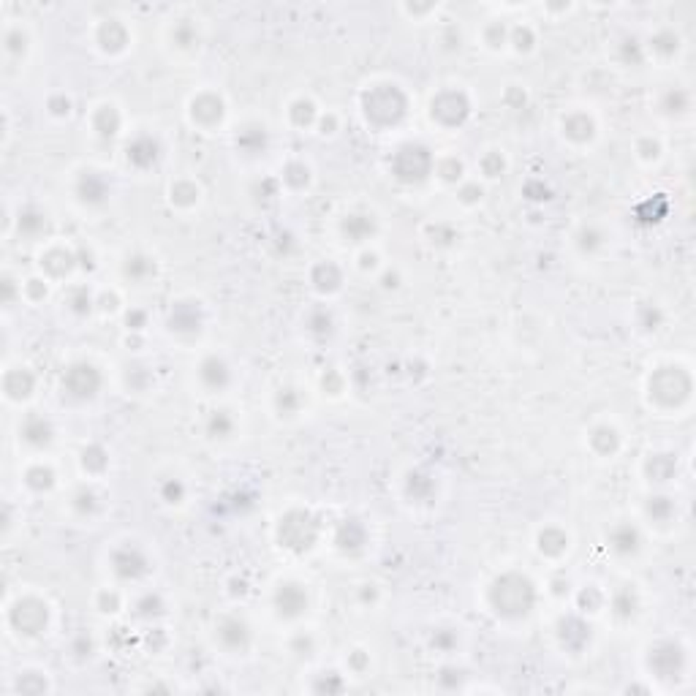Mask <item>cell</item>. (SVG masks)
I'll return each mask as SVG.
<instances>
[{"label": "cell", "mask_w": 696, "mask_h": 696, "mask_svg": "<svg viewBox=\"0 0 696 696\" xmlns=\"http://www.w3.org/2000/svg\"><path fill=\"white\" fill-rule=\"evenodd\" d=\"M490 601H492L498 615L519 617L534 607V585L519 574H506L490 590Z\"/></svg>", "instance_id": "cell-1"}, {"label": "cell", "mask_w": 696, "mask_h": 696, "mask_svg": "<svg viewBox=\"0 0 696 696\" xmlns=\"http://www.w3.org/2000/svg\"><path fill=\"white\" fill-rule=\"evenodd\" d=\"M365 112L378 126L397 123L405 114V98L394 84H381L372 93H368V98H365Z\"/></svg>", "instance_id": "cell-2"}, {"label": "cell", "mask_w": 696, "mask_h": 696, "mask_svg": "<svg viewBox=\"0 0 696 696\" xmlns=\"http://www.w3.org/2000/svg\"><path fill=\"white\" fill-rule=\"evenodd\" d=\"M430 169H433V158H430V150L427 147L405 145L394 155V172L405 182H419V179H424L430 175Z\"/></svg>", "instance_id": "cell-3"}, {"label": "cell", "mask_w": 696, "mask_h": 696, "mask_svg": "<svg viewBox=\"0 0 696 696\" xmlns=\"http://www.w3.org/2000/svg\"><path fill=\"white\" fill-rule=\"evenodd\" d=\"M468 101L463 93H454V90H446L433 101V117L443 126H460L465 117H468Z\"/></svg>", "instance_id": "cell-4"}, {"label": "cell", "mask_w": 696, "mask_h": 696, "mask_svg": "<svg viewBox=\"0 0 696 696\" xmlns=\"http://www.w3.org/2000/svg\"><path fill=\"white\" fill-rule=\"evenodd\" d=\"M11 623H14L22 634L44 631V626H47V607L35 599L19 601L16 609L11 612Z\"/></svg>", "instance_id": "cell-5"}, {"label": "cell", "mask_w": 696, "mask_h": 696, "mask_svg": "<svg viewBox=\"0 0 696 696\" xmlns=\"http://www.w3.org/2000/svg\"><path fill=\"white\" fill-rule=\"evenodd\" d=\"M63 384L74 397H93L101 387V375L93 365H74L63 375Z\"/></svg>", "instance_id": "cell-6"}, {"label": "cell", "mask_w": 696, "mask_h": 696, "mask_svg": "<svg viewBox=\"0 0 696 696\" xmlns=\"http://www.w3.org/2000/svg\"><path fill=\"white\" fill-rule=\"evenodd\" d=\"M112 566H114V574H117V577H123V580H136V577H142L147 571V558H145V552L136 550V547H123V550L114 552Z\"/></svg>", "instance_id": "cell-7"}, {"label": "cell", "mask_w": 696, "mask_h": 696, "mask_svg": "<svg viewBox=\"0 0 696 696\" xmlns=\"http://www.w3.org/2000/svg\"><path fill=\"white\" fill-rule=\"evenodd\" d=\"M639 544H642V538H639V531L629 525V522H620L612 528V534H609V550L620 555V558H629L634 552L639 550Z\"/></svg>", "instance_id": "cell-8"}, {"label": "cell", "mask_w": 696, "mask_h": 696, "mask_svg": "<svg viewBox=\"0 0 696 696\" xmlns=\"http://www.w3.org/2000/svg\"><path fill=\"white\" fill-rule=\"evenodd\" d=\"M275 604H277V612H280V615L294 617L308 607V596H305V590H302L299 585H280Z\"/></svg>", "instance_id": "cell-9"}, {"label": "cell", "mask_w": 696, "mask_h": 696, "mask_svg": "<svg viewBox=\"0 0 696 696\" xmlns=\"http://www.w3.org/2000/svg\"><path fill=\"white\" fill-rule=\"evenodd\" d=\"M199 378H201V384L207 389H223L228 384V378H231V372H228V365L223 359L207 356L201 362V368H199Z\"/></svg>", "instance_id": "cell-10"}, {"label": "cell", "mask_w": 696, "mask_h": 696, "mask_svg": "<svg viewBox=\"0 0 696 696\" xmlns=\"http://www.w3.org/2000/svg\"><path fill=\"white\" fill-rule=\"evenodd\" d=\"M218 636H221V642H223L228 650H245V648H248V642H250V629L245 626L243 620L228 617V620L221 623Z\"/></svg>", "instance_id": "cell-11"}, {"label": "cell", "mask_w": 696, "mask_h": 696, "mask_svg": "<svg viewBox=\"0 0 696 696\" xmlns=\"http://www.w3.org/2000/svg\"><path fill=\"white\" fill-rule=\"evenodd\" d=\"M221 117H223L221 98L207 93V96H199L194 101V120L199 126H215V123H221Z\"/></svg>", "instance_id": "cell-12"}, {"label": "cell", "mask_w": 696, "mask_h": 696, "mask_svg": "<svg viewBox=\"0 0 696 696\" xmlns=\"http://www.w3.org/2000/svg\"><path fill=\"white\" fill-rule=\"evenodd\" d=\"M155 158H158V145L150 136H139V139H133L128 145V163H133V166L145 169Z\"/></svg>", "instance_id": "cell-13"}, {"label": "cell", "mask_w": 696, "mask_h": 696, "mask_svg": "<svg viewBox=\"0 0 696 696\" xmlns=\"http://www.w3.org/2000/svg\"><path fill=\"white\" fill-rule=\"evenodd\" d=\"M22 438L28 443H33V446H47L49 441H52V427L41 416H28L25 424H22Z\"/></svg>", "instance_id": "cell-14"}, {"label": "cell", "mask_w": 696, "mask_h": 696, "mask_svg": "<svg viewBox=\"0 0 696 696\" xmlns=\"http://www.w3.org/2000/svg\"><path fill=\"white\" fill-rule=\"evenodd\" d=\"M563 133L568 139H574V142H587V139H593L596 126H593V120L587 114H571V117L563 120Z\"/></svg>", "instance_id": "cell-15"}, {"label": "cell", "mask_w": 696, "mask_h": 696, "mask_svg": "<svg viewBox=\"0 0 696 696\" xmlns=\"http://www.w3.org/2000/svg\"><path fill=\"white\" fill-rule=\"evenodd\" d=\"M109 194V188H106V182L98 177L96 172H87L79 182V199L82 201H87V204H101L104 199Z\"/></svg>", "instance_id": "cell-16"}, {"label": "cell", "mask_w": 696, "mask_h": 696, "mask_svg": "<svg viewBox=\"0 0 696 696\" xmlns=\"http://www.w3.org/2000/svg\"><path fill=\"white\" fill-rule=\"evenodd\" d=\"M343 231L354 243H362V240H368L372 231H375V221H372V215H348L343 221Z\"/></svg>", "instance_id": "cell-17"}, {"label": "cell", "mask_w": 696, "mask_h": 696, "mask_svg": "<svg viewBox=\"0 0 696 696\" xmlns=\"http://www.w3.org/2000/svg\"><path fill=\"white\" fill-rule=\"evenodd\" d=\"M650 49L658 57H675L680 52V35L672 31H661L650 38Z\"/></svg>", "instance_id": "cell-18"}, {"label": "cell", "mask_w": 696, "mask_h": 696, "mask_svg": "<svg viewBox=\"0 0 696 696\" xmlns=\"http://www.w3.org/2000/svg\"><path fill=\"white\" fill-rule=\"evenodd\" d=\"M98 41H101V47H104V49L117 52V49H123L126 44H128V33H126V28H123L120 22H106V25L101 28Z\"/></svg>", "instance_id": "cell-19"}, {"label": "cell", "mask_w": 696, "mask_h": 696, "mask_svg": "<svg viewBox=\"0 0 696 696\" xmlns=\"http://www.w3.org/2000/svg\"><path fill=\"white\" fill-rule=\"evenodd\" d=\"M6 392L11 400H19V397H28L33 392V375L28 370H14L6 375Z\"/></svg>", "instance_id": "cell-20"}, {"label": "cell", "mask_w": 696, "mask_h": 696, "mask_svg": "<svg viewBox=\"0 0 696 696\" xmlns=\"http://www.w3.org/2000/svg\"><path fill=\"white\" fill-rule=\"evenodd\" d=\"M538 547L547 555H560V552L568 550V536L563 531H558V528H547L544 534L538 536Z\"/></svg>", "instance_id": "cell-21"}, {"label": "cell", "mask_w": 696, "mask_h": 696, "mask_svg": "<svg viewBox=\"0 0 696 696\" xmlns=\"http://www.w3.org/2000/svg\"><path fill=\"white\" fill-rule=\"evenodd\" d=\"M153 272H155V261L147 259V256H131V259L126 261V277L136 280V283L147 280Z\"/></svg>", "instance_id": "cell-22"}, {"label": "cell", "mask_w": 696, "mask_h": 696, "mask_svg": "<svg viewBox=\"0 0 696 696\" xmlns=\"http://www.w3.org/2000/svg\"><path fill=\"white\" fill-rule=\"evenodd\" d=\"M207 433L212 438H228L234 433V419L228 411H212L207 419Z\"/></svg>", "instance_id": "cell-23"}, {"label": "cell", "mask_w": 696, "mask_h": 696, "mask_svg": "<svg viewBox=\"0 0 696 696\" xmlns=\"http://www.w3.org/2000/svg\"><path fill=\"white\" fill-rule=\"evenodd\" d=\"M172 329H199V313H196L194 305H185V302H179L175 313H172Z\"/></svg>", "instance_id": "cell-24"}, {"label": "cell", "mask_w": 696, "mask_h": 696, "mask_svg": "<svg viewBox=\"0 0 696 696\" xmlns=\"http://www.w3.org/2000/svg\"><path fill=\"white\" fill-rule=\"evenodd\" d=\"M590 443H593V449L599 446V443H604L599 449V454H615L617 452V443H620V438H617V430L615 427H596L593 430V436H590Z\"/></svg>", "instance_id": "cell-25"}, {"label": "cell", "mask_w": 696, "mask_h": 696, "mask_svg": "<svg viewBox=\"0 0 696 696\" xmlns=\"http://www.w3.org/2000/svg\"><path fill=\"white\" fill-rule=\"evenodd\" d=\"M648 470L656 482H666L678 470V460H672V454H656L648 463Z\"/></svg>", "instance_id": "cell-26"}, {"label": "cell", "mask_w": 696, "mask_h": 696, "mask_svg": "<svg viewBox=\"0 0 696 696\" xmlns=\"http://www.w3.org/2000/svg\"><path fill=\"white\" fill-rule=\"evenodd\" d=\"M120 126V114L114 106H101L96 114V131L101 136H112L114 131Z\"/></svg>", "instance_id": "cell-27"}, {"label": "cell", "mask_w": 696, "mask_h": 696, "mask_svg": "<svg viewBox=\"0 0 696 696\" xmlns=\"http://www.w3.org/2000/svg\"><path fill=\"white\" fill-rule=\"evenodd\" d=\"M688 104H691L688 93L680 90V87H675V90H669V93L664 96V101H661V109H664L666 114H683L685 109H688Z\"/></svg>", "instance_id": "cell-28"}, {"label": "cell", "mask_w": 696, "mask_h": 696, "mask_svg": "<svg viewBox=\"0 0 696 696\" xmlns=\"http://www.w3.org/2000/svg\"><path fill=\"white\" fill-rule=\"evenodd\" d=\"M196 199H199V188H196L194 182H177V185L172 188V201H175V204L188 207V204H196Z\"/></svg>", "instance_id": "cell-29"}, {"label": "cell", "mask_w": 696, "mask_h": 696, "mask_svg": "<svg viewBox=\"0 0 696 696\" xmlns=\"http://www.w3.org/2000/svg\"><path fill=\"white\" fill-rule=\"evenodd\" d=\"M28 485L33 487V490H49V487L55 485V473L49 468H44V465H35V468H31L28 470Z\"/></svg>", "instance_id": "cell-30"}, {"label": "cell", "mask_w": 696, "mask_h": 696, "mask_svg": "<svg viewBox=\"0 0 696 696\" xmlns=\"http://www.w3.org/2000/svg\"><path fill=\"white\" fill-rule=\"evenodd\" d=\"M44 226H47V215H41V212L25 210L19 215V231H25V234H35Z\"/></svg>", "instance_id": "cell-31"}, {"label": "cell", "mask_w": 696, "mask_h": 696, "mask_svg": "<svg viewBox=\"0 0 696 696\" xmlns=\"http://www.w3.org/2000/svg\"><path fill=\"white\" fill-rule=\"evenodd\" d=\"M275 405H277V411H280V414L292 416V414H297V408H299V394H297L294 389H280V392H277Z\"/></svg>", "instance_id": "cell-32"}, {"label": "cell", "mask_w": 696, "mask_h": 696, "mask_svg": "<svg viewBox=\"0 0 696 696\" xmlns=\"http://www.w3.org/2000/svg\"><path fill=\"white\" fill-rule=\"evenodd\" d=\"M577 245L582 248L585 253H593L596 248H601V245H604V234H601L599 228L587 226V228H582V231H580V240H577Z\"/></svg>", "instance_id": "cell-33"}, {"label": "cell", "mask_w": 696, "mask_h": 696, "mask_svg": "<svg viewBox=\"0 0 696 696\" xmlns=\"http://www.w3.org/2000/svg\"><path fill=\"white\" fill-rule=\"evenodd\" d=\"M672 512H675V503H672V498H650V503H648V514L653 519H669L672 517Z\"/></svg>", "instance_id": "cell-34"}, {"label": "cell", "mask_w": 696, "mask_h": 696, "mask_svg": "<svg viewBox=\"0 0 696 696\" xmlns=\"http://www.w3.org/2000/svg\"><path fill=\"white\" fill-rule=\"evenodd\" d=\"M172 41L177 44V47H194L196 44V31L191 28V22H179L177 28L172 31Z\"/></svg>", "instance_id": "cell-35"}, {"label": "cell", "mask_w": 696, "mask_h": 696, "mask_svg": "<svg viewBox=\"0 0 696 696\" xmlns=\"http://www.w3.org/2000/svg\"><path fill=\"white\" fill-rule=\"evenodd\" d=\"M292 114H294V120H297V126H308V123H313V117H316L310 101H297Z\"/></svg>", "instance_id": "cell-36"}, {"label": "cell", "mask_w": 696, "mask_h": 696, "mask_svg": "<svg viewBox=\"0 0 696 696\" xmlns=\"http://www.w3.org/2000/svg\"><path fill=\"white\" fill-rule=\"evenodd\" d=\"M308 166H302V163H292L289 169H286V179L294 182V185H305L308 182Z\"/></svg>", "instance_id": "cell-37"}, {"label": "cell", "mask_w": 696, "mask_h": 696, "mask_svg": "<svg viewBox=\"0 0 696 696\" xmlns=\"http://www.w3.org/2000/svg\"><path fill=\"white\" fill-rule=\"evenodd\" d=\"M512 44L522 52V49H531V44H534V33H531V28H517V31L512 33Z\"/></svg>", "instance_id": "cell-38"}, {"label": "cell", "mask_w": 696, "mask_h": 696, "mask_svg": "<svg viewBox=\"0 0 696 696\" xmlns=\"http://www.w3.org/2000/svg\"><path fill=\"white\" fill-rule=\"evenodd\" d=\"M182 495H185V487L179 485V482H169V485L163 487V501L166 503H179Z\"/></svg>", "instance_id": "cell-39"}, {"label": "cell", "mask_w": 696, "mask_h": 696, "mask_svg": "<svg viewBox=\"0 0 696 696\" xmlns=\"http://www.w3.org/2000/svg\"><path fill=\"white\" fill-rule=\"evenodd\" d=\"M615 612L617 615H631L634 612V601H631V593H629V590H623V593H617L615 596Z\"/></svg>", "instance_id": "cell-40"}, {"label": "cell", "mask_w": 696, "mask_h": 696, "mask_svg": "<svg viewBox=\"0 0 696 696\" xmlns=\"http://www.w3.org/2000/svg\"><path fill=\"white\" fill-rule=\"evenodd\" d=\"M77 509H79L82 514H87V512H93L96 509V495L90 492V490H82L79 495H77V503H74Z\"/></svg>", "instance_id": "cell-41"}, {"label": "cell", "mask_w": 696, "mask_h": 696, "mask_svg": "<svg viewBox=\"0 0 696 696\" xmlns=\"http://www.w3.org/2000/svg\"><path fill=\"white\" fill-rule=\"evenodd\" d=\"M438 172H441V177L452 182V179H460V175H463V166H460V163L452 158V161L441 163V169H438Z\"/></svg>", "instance_id": "cell-42"}, {"label": "cell", "mask_w": 696, "mask_h": 696, "mask_svg": "<svg viewBox=\"0 0 696 696\" xmlns=\"http://www.w3.org/2000/svg\"><path fill=\"white\" fill-rule=\"evenodd\" d=\"M485 172L490 175V177H498V175L503 172V161H501V155H498V153H492V155L485 161Z\"/></svg>", "instance_id": "cell-43"}, {"label": "cell", "mask_w": 696, "mask_h": 696, "mask_svg": "<svg viewBox=\"0 0 696 696\" xmlns=\"http://www.w3.org/2000/svg\"><path fill=\"white\" fill-rule=\"evenodd\" d=\"M498 35L506 38V31H503L501 25L495 22V25H490V28H487V44H490V47H501V44H498Z\"/></svg>", "instance_id": "cell-44"}, {"label": "cell", "mask_w": 696, "mask_h": 696, "mask_svg": "<svg viewBox=\"0 0 696 696\" xmlns=\"http://www.w3.org/2000/svg\"><path fill=\"white\" fill-rule=\"evenodd\" d=\"M71 305H74L77 313H87V310H90V297L84 292H77L74 294V299H71Z\"/></svg>", "instance_id": "cell-45"}, {"label": "cell", "mask_w": 696, "mask_h": 696, "mask_svg": "<svg viewBox=\"0 0 696 696\" xmlns=\"http://www.w3.org/2000/svg\"><path fill=\"white\" fill-rule=\"evenodd\" d=\"M479 199H482V188H476V185L463 191V201H479Z\"/></svg>", "instance_id": "cell-46"}, {"label": "cell", "mask_w": 696, "mask_h": 696, "mask_svg": "<svg viewBox=\"0 0 696 696\" xmlns=\"http://www.w3.org/2000/svg\"><path fill=\"white\" fill-rule=\"evenodd\" d=\"M131 324H136V329H142V324H145V313H128V326Z\"/></svg>", "instance_id": "cell-47"}, {"label": "cell", "mask_w": 696, "mask_h": 696, "mask_svg": "<svg viewBox=\"0 0 696 696\" xmlns=\"http://www.w3.org/2000/svg\"><path fill=\"white\" fill-rule=\"evenodd\" d=\"M433 642H438V645H443V648H452V645H454V639H452V636L446 639V634H443V631L438 634V636H436V639H433Z\"/></svg>", "instance_id": "cell-48"}]
</instances>
